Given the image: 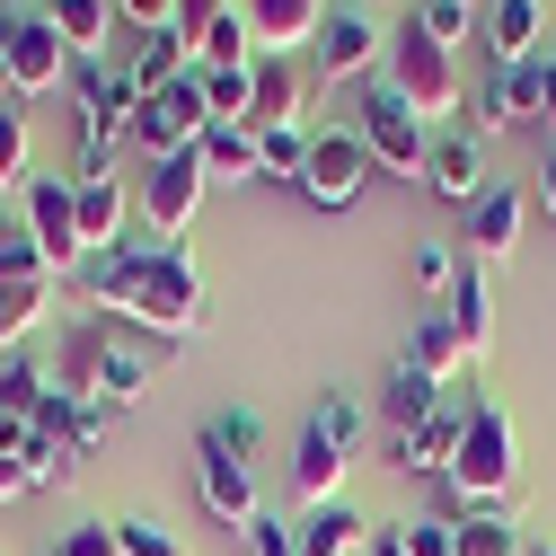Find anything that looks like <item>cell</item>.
I'll return each instance as SVG.
<instances>
[{
  "mask_svg": "<svg viewBox=\"0 0 556 556\" xmlns=\"http://www.w3.org/2000/svg\"><path fill=\"white\" fill-rule=\"evenodd\" d=\"M80 292L98 318H132L168 344L203 336V274L186 256V239H160V248H98L80 265Z\"/></svg>",
  "mask_w": 556,
  "mask_h": 556,
  "instance_id": "obj_1",
  "label": "cell"
},
{
  "mask_svg": "<svg viewBox=\"0 0 556 556\" xmlns=\"http://www.w3.org/2000/svg\"><path fill=\"white\" fill-rule=\"evenodd\" d=\"M62 397H98L115 415H132L151 397V354H132V344L106 327V318H80L72 336H62V371H53Z\"/></svg>",
  "mask_w": 556,
  "mask_h": 556,
  "instance_id": "obj_2",
  "label": "cell"
},
{
  "mask_svg": "<svg viewBox=\"0 0 556 556\" xmlns=\"http://www.w3.org/2000/svg\"><path fill=\"white\" fill-rule=\"evenodd\" d=\"M513 485H521V459H513V415L495 397L468 406V433H459V459L442 477L451 513H513Z\"/></svg>",
  "mask_w": 556,
  "mask_h": 556,
  "instance_id": "obj_3",
  "label": "cell"
},
{
  "mask_svg": "<svg viewBox=\"0 0 556 556\" xmlns=\"http://www.w3.org/2000/svg\"><path fill=\"white\" fill-rule=\"evenodd\" d=\"M72 115H80V168L72 177H115V151L132 142V115H142V89H132L124 62H80L72 72Z\"/></svg>",
  "mask_w": 556,
  "mask_h": 556,
  "instance_id": "obj_4",
  "label": "cell"
},
{
  "mask_svg": "<svg viewBox=\"0 0 556 556\" xmlns=\"http://www.w3.org/2000/svg\"><path fill=\"white\" fill-rule=\"evenodd\" d=\"M380 80H389V89H397L415 115H425V124H433V115H451V106L468 98V89H459V53H451L442 36H425L415 18L389 36V53H380Z\"/></svg>",
  "mask_w": 556,
  "mask_h": 556,
  "instance_id": "obj_5",
  "label": "cell"
},
{
  "mask_svg": "<svg viewBox=\"0 0 556 556\" xmlns=\"http://www.w3.org/2000/svg\"><path fill=\"white\" fill-rule=\"evenodd\" d=\"M354 132H363V151H371V168H389V177H425V160H433V124L415 115L380 72L363 80V106H354Z\"/></svg>",
  "mask_w": 556,
  "mask_h": 556,
  "instance_id": "obj_6",
  "label": "cell"
},
{
  "mask_svg": "<svg viewBox=\"0 0 556 556\" xmlns=\"http://www.w3.org/2000/svg\"><path fill=\"white\" fill-rule=\"evenodd\" d=\"M203 132H213V98H203V72H186V80H168V89L142 98V115H132V151L168 160V151H194Z\"/></svg>",
  "mask_w": 556,
  "mask_h": 556,
  "instance_id": "obj_7",
  "label": "cell"
},
{
  "mask_svg": "<svg viewBox=\"0 0 556 556\" xmlns=\"http://www.w3.org/2000/svg\"><path fill=\"white\" fill-rule=\"evenodd\" d=\"M194 495H203V513H213L222 530H256V459H239L213 425H203V442H194Z\"/></svg>",
  "mask_w": 556,
  "mask_h": 556,
  "instance_id": "obj_8",
  "label": "cell"
},
{
  "mask_svg": "<svg viewBox=\"0 0 556 556\" xmlns=\"http://www.w3.org/2000/svg\"><path fill=\"white\" fill-rule=\"evenodd\" d=\"M318 213H344L363 186H371V151H363V132L354 124H336V132H309V160H301V177H292Z\"/></svg>",
  "mask_w": 556,
  "mask_h": 556,
  "instance_id": "obj_9",
  "label": "cell"
},
{
  "mask_svg": "<svg viewBox=\"0 0 556 556\" xmlns=\"http://www.w3.org/2000/svg\"><path fill=\"white\" fill-rule=\"evenodd\" d=\"M27 230L45 248L53 274H80L89 265V239H80V186L72 177H27Z\"/></svg>",
  "mask_w": 556,
  "mask_h": 556,
  "instance_id": "obj_10",
  "label": "cell"
},
{
  "mask_svg": "<svg viewBox=\"0 0 556 556\" xmlns=\"http://www.w3.org/2000/svg\"><path fill=\"white\" fill-rule=\"evenodd\" d=\"M380 53H389V36L371 10H327V27L309 36V80H371Z\"/></svg>",
  "mask_w": 556,
  "mask_h": 556,
  "instance_id": "obj_11",
  "label": "cell"
},
{
  "mask_svg": "<svg viewBox=\"0 0 556 556\" xmlns=\"http://www.w3.org/2000/svg\"><path fill=\"white\" fill-rule=\"evenodd\" d=\"M0 53H10V80H18V106H27L36 89H53L62 72H72V45L53 36V18H45V10H10V18H0Z\"/></svg>",
  "mask_w": 556,
  "mask_h": 556,
  "instance_id": "obj_12",
  "label": "cell"
},
{
  "mask_svg": "<svg viewBox=\"0 0 556 556\" xmlns=\"http://www.w3.org/2000/svg\"><path fill=\"white\" fill-rule=\"evenodd\" d=\"M203 186H213V177H203V151H168V160H151V177H142V222H151V239H186Z\"/></svg>",
  "mask_w": 556,
  "mask_h": 556,
  "instance_id": "obj_13",
  "label": "cell"
},
{
  "mask_svg": "<svg viewBox=\"0 0 556 556\" xmlns=\"http://www.w3.org/2000/svg\"><path fill=\"white\" fill-rule=\"evenodd\" d=\"M301 98H309V62L301 53H256L248 62V132L301 124Z\"/></svg>",
  "mask_w": 556,
  "mask_h": 556,
  "instance_id": "obj_14",
  "label": "cell"
},
{
  "mask_svg": "<svg viewBox=\"0 0 556 556\" xmlns=\"http://www.w3.org/2000/svg\"><path fill=\"white\" fill-rule=\"evenodd\" d=\"M425 186H433L442 203H459V213H477V203H485V142H477L468 124H442V132H433Z\"/></svg>",
  "mask_w": 556,
  "mask_h": 556,
  "instance_id": "obj_15",
  "label": "cell"
},
{
  "mask_svg": "<svg viewBox=\"0 0 556 556\" xmlns=\"http://www.w3.org/2000/svg\"><path fill=\"white\" fill-rule=\"evenodd\" d=\"M521 230H530V194L521 186H485V203L468 213V256L495 274L504 256H521Z\"/></svg>",
  "mask_w": 556,
  "mask_h": 556,
  "instance_id": "obj_16",
  "label": "cell"
},
{
  "mask_svg": "<svg viewBox=\"0 0 556 556\" xmlns=\"http://www.w3.org/2000/svg\"><path fill=\"white\" fill-rule=\"evenodd\" d=\"M468 406L477 397H442L425 425H415L406 442H397V468L406 477H451V459H459V433H468Z\"/></svg>",
  "mask_w": 556,
  "mask_h": 556,
  "instance_id": "obj_17",
  "label": "cell"
},
{
  "mask_svg": "<svg viewBox=\"0 0 556 556\" xmlns=\"http://www.w3.org/2000/svg\"><path fill=\"white\" fill-rule=\"evenodd\" d=\"M344 468H354V451H344L318 415H309V425H301V451H292V495H301V513H309V504H336Z\"/></svg>",
  "mask_w": 556,
  "mask_h": 556,
  "instance_id": "obj_18",
  "label": "cell"
},
{
  "mask_svg": "<svg viewBox=\"0 0 556 556\" xmlns=\"http://www.w3.org/2000/svg\"><path fill=\"white\" fill-rule=\"evenodd\" d=\"M442 318L459 327V344H468V363H485V344H495V274H485L477 256H459V283H451Z\"/></svg>",
  "mask_w": 556,
  "mask_h": 556,
  "instance_id": "obj_19",
  "label": "cell"
},
{
  "mask_svg": "<svg viewBox=\"0 0 556 556\" xmlns=\"http://www.w3.org/2000/svg\"><path fill=\"white\" fill-rule=\"evenodd\" d=\"M513 124H539V62L495 72V80H485V98H477V115H468L477 142H495V132H513Z\"/></svg>",
  "mask_w": 556,
  "mask_h": 556,
  "instance_id": "obj_20",
  "label": "cell"
},
{
  "mask_svg": "<svg viewBox=\"0 0 556 556\" xmlns=\"http://www.w3.org/2000/svg\"><path fill=\"white\" fill-rule=\"evenodd\" d=\"M248 27H256V53H309V36L327 27V0H239Z\"/></svg>",
  "mask_w": 556,
  "mask_h": 556,
  "instance_id": "obj_21",
  "label": "cell"
},
{
  "mask_svg": "<svg viewBox=\"0 0 556 556\" xmlns=\"http://www.w3.org/2000/svg\"><path fill=\"white\" fill-rule=\"evenodd\" d=\"M539 36H547V0H495V10H485V53H495V72L539 62Z\"/></svg>",
  "mask_w": 556,
  "mask_h": 556,
  "instance_id": "obj_22",
  "label": "cell"
},
{
  "mask_svg": "<svg viewBox=\"0 0 556 556\" xmlns=\"http://www.w3.org/2000/svg\"><path fill=\"white\" fill-rule=\"evenodd\" d=\"M194 151H203V177L213 186H256L265 177V132H248V124H213Z\"/></svg>",
  "mask_w": 556,
  "mask_h": 556,
  "instance_id": "obj_23",
  "label": "cell"
},
{
  "mask_svg": "<svg viewBox=\"0 0 556 556\" xmlns=\"http://www.w3.org/2000/svg\"><path fill=\"white\" fill-rule=\"evenodd\" d=\"M115 62L132 72V89H142V98L194 72V53H186V36H177V27H160V36H124V53H115Z\"/></svg>",
  "mask_w": 556,
  "mask_h": 556,
  "instance_id": "obj_24",
  "label": "cell"
},
{
  "mask_svg": "<svg viewBox=\"0 0 556 556\" xmlns=\"http://www.w3.org/2000/svg\"><path fill=\"white\" fill-rule=\"evenodd\" d=\"M292 539H301V556H363V547H371V521L336 495V504H309Z\"/></svg>",
  "mask_w": 556,
  "mask_h": 556,
  "instance_id": "obj_25",
  "label": "cell"
},
{
  "mask_svg": "<svg viewBox=\"0 0 556 556\" xmlns=\"http://www.w3.org/2000/svg\"><path fill=\"white\" fill-rule=\"evenodd\" d=\"M45 318H53V274H18V283H0V354H18Z\"/></svg>",
  "mask_w": 556,
  "mask_h": 556,
  "instance_id": "obj_26",
  "label": "cell"
},
{
  "mask_svg": "<svg viewBox=\"0 0 556 556\" xmlns=\"http://www.w3.org/2000/svg\"><path fill=\"white\" fill-rule=\"evenodd\" d=\"M406 363L425 371V380H442V389H451V380L468 371V344H459V327H451L442 309H425V318H415V336H406Z\"/></svg>",
  "mask_w": 556,
  "mask_h": 556,
  "instance_id": "obj_27",
  "label": "cell"
},
{
  "mask_svg": "<svg viewBox=\"0 0 556 556\" xmlns=\"http://www.w3.org/2000/svg\"><path fill=\"white\" fill-rule=\"evenodd\" d=\"M53 36L72 45L80 62H106V36H115V0H45Z\"/></svg>",
  "mask_w": 556,
  "mask_h": 556,
  "instance_id": "obj_28",
  "label": "cell"
},
{
  "mask_svg": "<svg viewBox=\"0 0 556 556\" xmlns=\"http://www.w3.org/2000/svg\"><path fill=\"white\" fill-rule=\"evenodd\" d=\"M442 397H451L442 380H425L415 363H397V380H389V397H380V425H389V442H406V433L425 425V415H433Z\"/></svg>",
  "mask_w": 556,
  "mask_h": 556,
  "instance_id": "obj_29",
  "label": "cell"
},
{
  "mask_svg": "<svg viewBox=\"0 0 556 556\" xmlns=\"http://www.w3.org/2000/svg\"><path fill=\"white\" fill-rule=\"evenodd\" d=\"M72 186H80V239H89V256L124 248V186L115 177H72Z\"/></svg>",
  "mask_w": 556,
  "mask_h": 556,
  "instance_id": "obj_30",
  "label": "cell"
},
{
  "mask_svg": "<svg viewBox=\"0 0 556 556\" xmlns=\"http://www.w3.org/2000/svg\"><path fill=\"white\" fill-rule=\"evenodd\" d=\"M45 425H53L62 442H72V451H98V442L115 433V406H98V397H62V389H53V406H45Z\"/></svg>",
  "mask_w": 556,
  "mask_h": 556,
  "instance_id": "obj_31",
  "label": "cell"
},
{
  "mask_svg": "<svg viewBox=\"0 0 556 556\" xmlns=\"http://www.w3.org/2000/svg\"><path fill=\"white\" fill-rule=\"evenodd\" d=\"M459 521V556H530V530L513 513H451Z\"/></svg>",
  "mask_w": 556,
  "mask_h": 556,
  "instance_id": "obj_32",
  "label": "cell"
},
{
  "mask_svg": "<svg viewBox=\"0 0 556 556\" xmlns=\"http://www.w3.org/2000/svg\"><path fill=\"white\" fill-rule=\"evenodd\" d=\"M45 406H53V380L36 363H0V415H18V425H45Z\"/></svg>",
  "mask_w": 556,
  "mask_h": 556,
  "instance_id": "obj_33",
  "label": "cell"
},
{
  "mask_svg": "<svg viewBox=\"0 0 556 556\" xmlns=\"http://www.w3.org/2000/svg\"><path fill=\"white\" fill-rule=\"evenodd\" d=\"M18 459H27V477H36V485H72V477H80V451H72V442H62L53 425H36Z\"/></svg>",
  "mask_w": 556,
  "mask_h": 556,
  "instance_id": "obj_34",
  "label": "cell"
},
{
  "mask_svg": "<svg viewBox=\"0 0 556 556\" xmlns=\"http://www.w3.org/2000/svg\"><path fill=\"white\" fill-rule=\"evenodd\" d=\"M18 274H53V265L27 230V213H0V283H18Z\"/></svg>",
  "mask_w": 556,
  "mask_h": 556,
  "instance_id": "obj_35",
  "label": "cell"
},
{
  "mask_svg": "<svg viewBox=\"0 0 556 556\" xmlns=\"http://www.w3.org/2000/svg\"><path fill=\"white\" fill-rule=\"evenodd\" d=\"M115 547H124V556H186V539H177L168 521H151V513L115 521Z\"/></svg>",
  "mask_w": 556,
  "mask_h": 556,
  "instance_id": "obj_36",
  "label": "cell"
},
{
  "mask_svg": "<svg viewBox=\"0 0 556 556\" xmlns=\"http://www.w3.org/2000/svg\"><path fill=\"white\" fill-rule=\"evenodd\" d=\"M451 283H459V248L425 239V248H415V292H425V301H451Z\"/></svg>",
  "mask_w": 556,
  "mask_h": 556,
  "instance_id": "obj_37",
  "label": "cell"
},
{
  "mask_svg": "<svg viewBox=\"0 0 556 556\" xmlns=\"http://www.w3.org/2000/svg\"><path fill=\"white\" fill-rule=\"evenodd\" d=\"M203 98H213V124H248V72H203Z\"/></svg>",
  "mask_w": 556,
  "mask_h": 556,
  "instance_id": "obj_38",
  "label": "cell"
},
{
  "mask_svg": "<svg viewBox=\"0 0 556 556\" xmlns=\"http://www.w3.org/2000/svg\"><path fill=\"white\" fill-rule=\"evenodd\" d=\"M213 433H222L239 459H256V451H265V415H256V406H222V415H213Z\"/></svg>",
  "mask_w": 556,
  "mask_h": 556,
  "instance_id": "obj_39",
  "label": "cell"
},
{
  "mask_svg": "<svg viewBox=\"0 0 556 556\" xmlns=\"http://www.w3.org/2000/svg\"><path fill=\"white\" fill-rule=\"evenodd\" d=\"M0 186H27V115L0 106Z\"/></svg>",
  "mask_w": 556,
  "mask_h": 556,
  "instance_id": "obj_40",
  "label": "cell"
},
{
  "mask_svg": "<svg viewBox=\"0 0 556 556\" xmlns=\"http://www.w3.org/2000/svg\"><path fill=\"white\" fill-rule=\"evenodd\" d=\"M406 556H459V521H451V513L406 521Z\"/></svg>",
  "mask_w": 556,
  "mask_h": 556,
  "instance_id": "obj_41",
  "label": "cell"
},
{
  "mask_svg": "<svg viewBox=\"0 0 556 556\" xmlns=\"http://www.w3.org/2000/svg\"><path fill=\"white\" fill-rule=\"evenodd\" d=\"M230 10H239V0H177V36H186V53H203V36H213Z\"/></svg>",
  "mask_w": 556,
  "mask_h": 556,
  "instance_id": "obj_42",
  "label": "cell"
},
{
  "mask_svg": "<svg viewBox=\"0 0 556 556\" xmlns=\"http://www.w3.org/2000/svg\"><path fill=\"white\" fill-rule=\"evenodd\" d=\"M301 160H309V124L265 132V177H301Z\"/></svg>",
  "mask_w": 556,
  "mask_h": 556,
  "instance_id": "obj_43",
  "label": "cell"
},
{
  "mask_svg": "<svg viewBox=\"0 0 556 556\" xmlns=\"http://www.w3.org/2000/svg\"><path fill=\"white\" fill-rule=\"evenodd\" d=\"M309 415H318V425H327V433H336L344 451H354V442H363V406H354V397H344V389H327V397H318Z\"/></svg>",
  "mask_w": 556,
  "mask_h": 556,
  "instance_id": "obj_44",
  "label": "cell"
},
{
  "mask_svg": "<svg viewBox=\"0 0 556 556\" xmlns=\"http://www.w3.org/2000/svg\"><path fill=\"white\" fill-rule=\"evenodd\" d=\"M468 10H477V0H425V10H415V27L442 36V45H459V36H468Z\"/></svg>",
  "mask_w": 556,
  "mask_h": 556,
  "instance_id": "obj_45",
  "label": "cell"
},
{
  "mask_svg": "<svg viewBox=\"0 0 556 556\" xmlns=\"http://www.w3.org/2000/svg\"><path fill=\"white\" fill-rule=\"evenodd\" d=\"M115 18L132 36H160V27H177V0H115Z\"/></svg>",
  "mask_w": 556,
  "mask_h": 556,
  "instance_id": "obj_46",
  "label": "cell"
},
{
  "mask_svg": "<svg viewBox=\"0 0 556 556\" xmlns=\"http://www.w3.org/2000/svg\"><path fill=\"white\" fill-rule=\"evenodd\" d=\"M53 556H124V547H115V521H80V530H62Z\"/></svg>",
  "mask_w": 556,
  "mask_h": 556,
  "instance_id": "obj_47",
  "label": "cell"
},
{
  "mask_svg": "<svg viewBox=\"0 0 556 556\" xmlns=\"http://www.w3.org/2000/svg\"><path fill=\"white\" fill-rule=\"evenodd\" d=\"M248 556H301V539H292L283 521H265V513H256V530H248Z\"/></svg>",
  "mask_w": 556,
  "mask_h": 556,
  "instance_id": "obj_48",
  "label": "cell"
},
{
  "mask_svg": "<svg viewBox=\"0 0 556 556\" xmlns=\"http://www.w3.org/2000/svg\"><path fill=\"white\" fill-rule=\"evenodd\" d=\"M27 485H36V477H27V459H18V451H0V504H18Z\"/></svg>",
  "mask_w": 556,
  "mask_h": 556,
  "instance_id": "obj_49",
  "label": "cell"
},
{
  "mask_svg": "<svg viewBox=\"0 0 556 556\" xmlns=\"http://www.w3.org/2000/svg\"><path fill=\"white\" fill-rule=\"evenodd\" d=\"M539 124L556 132V53H539Z\"/></svg>",
  "mask_w": 556,
  "mask_h": 556,
  "instance_id": "obj_50",
  "label": "cell"
},
{
  "mask_svg": "<svg viewBox=\"0 0 556 556\" xmlns=\"http://www.w3.org/2000/svg\"><path fill=\"white\" fill-rule=\"evenodd\" d=\"M363 556H406V530H371V547Z\"/></svg>",
  "mask_w": 556,
  "mask_h": 556,
  "instance_id": "obj_51",
  "label": "cell"
},
{
  "mask_svg": "<svg viewBox=\"0 0 556 556\" xmlns=\"http://www.w3.org/2000/svg\"><path fill=\"white\" fill-rule=\"evenodd\" d=\"M539 213H547V222H556V160H547V168H539Z\"/></svg>",
  "mask_w": 556,
  "mask_h": 556,
  "instance_id": "obj_52",
  "label": "cell"
},
{
  "mask_svg": "<svg viewBox=\"0 0 556 556\" xmlns=\"http://www.w3.org/2000/svg\"><path fill=\"white\" fill-rule=\"evenodd\" d=\"M0 106H18V80H10V53H0Z\"/></svg>",
  "mask_w": 556,
  "mask_h": 556,
  "instance_id": "obj_53",
  "label": "cell"
},
{
  "mask_svg": "<svg viewBox=\"0 0 556 556\" xmlns=\"http://www.w3.org/2000/svg\"><path fill=\"white\" fill-rule=\"evenodd\" d=\"M530 556H556V547H547V539H530Z\"/></svg>",
  "mask_w": 556,
  "mask_h": 556,
  "instance_id": "obj_54",
  "label": "cell"
}]
</instances>
